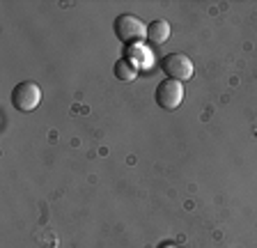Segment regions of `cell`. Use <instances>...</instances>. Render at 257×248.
<instances>
[{"mask_svg": "<svg viewBox=\"0 0 257 248\" xmlns=\"http://www.w3.org/2000/svg\"><path fill=\"white\" fill-rule=\"evenodd\" d=\"M115 35H117V39L124 44H138V42H143V39H147V26H145L138 17L119 14V17L115 19Z\"/></svg>", "mask_w": 257, "mask_h": 248, "instance_id": "6da1fadb", "label": "cell"}, {"mask_svg": "<svg viewBox=\"0 0 257 248\" xmlns=\"http://www.w3.org/2000/svg\"><path fill=\"white\" fill-rule=\"evenodd\" d=\"M161 69L166 71L168 78L179 83H186L193 78V62L191 58H186L184 53H168L166 58L161 60Z\"/></svg>", "mask_w": 257, "mask_h": 248, "instance_id": "7a4b0ae2", "label": "cell"}, {"mask_svg": "<svg viewBox=\"0 0 257 248\" xmlns=\"http://www.w3.org/2000/svg\"><path fill=\"white\" fill-rule=\"evenodd\" d=\"M42 101V90H39L37 83L32 81H23L12 90V103H14L16 110H23V113H30L39 106Z\"/></svg>", "mask_w": 257, "mask_h": 248, "instance_id": "3957f363", "label": "cell"}, {"mask_svg": "<svg viewBox=\"0 0 257 248\" xmlns=\"http://www.w3.org/2000/svg\"><path fill=\"white\" fill-rule=\"evenodd\" d=\"M154 99L163 110H175L179 103L184 101V83L172 81V78H166L156 85Z\"/></svg>", "mask_w": 257, "mask_h": 248, "instance_id": "277c9868", "label": "cell"}, {"mask_svg": "<svg viewBox=\"0 0 257 248\" xmlns=\"http://www.w3.org/2000/svg\"><path fill=\"white\" fill-rule=\"evenodd\" d=\"M170 37V23L168 21H152L147 26V39L152 44H166Z\"/></svg>", "mask_w": 257, "mask_h": 248, "instance_id": "5b68a950", "label": "cell"}, {"mask_svg": "<svg viewBox=\"0 0 257 248\" xmlns=\"http://www.w3.org/2000/svg\"><path fill=\"white\" fill-rule=\"evenodd\" d=\"M112 71H115V78H117V81H122V83H131L136 76H138V69H136V65L128 58L117 60Z\"/></svg>", "mask_w": 257, "mask_h": 248, "instance_id": "8992f818", "label": "cell"}, {"mask_svg": "<svg viewBox=\"0 0 257 248\" xmlns=\"http://www.w3.org/2000/svg\"><path fill=\"white\" fill-rule=\"evenodd\" d=\"M136 58H140V60H143V67H147V65H150V62H152V53H147V51H140V53H136V51H134V53H131V58H128V60H131V62H136Z\"/></svg>", "mask_w": 257, "mask_h": 248, "instance_id": "52a82bcc", "label": "cell"}, {"mask_svg": "<svg viewBox=\"0 0 257 248\" xmlns=\"http://www.w3.org/2000/svg\"><path fill=\"white\" fill-rule=\"evenodd\" d=\"M161 248H175V246H170V243H163V246H161Z\"/></svg>", "mask_w": 257, "mask_h": 248, "instance_id": "ba28073f", "label": "cell"}]
</instances>
